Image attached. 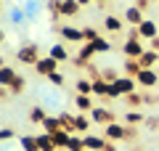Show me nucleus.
I'll return each mask as SVG.
<instances>
[{
	"label": "nucleus",
	"mask_w": 159,
	"mask_h": 151,
	"mask_svg": "<svg viewBox=\"0 0 159 151\" xmlns=\"http://www.w3.org/2000/svg\"><path fill=\"white\" fill-rule=\"evenodd\" d=\"M143 19H146V16H143V11H141L138 6H127V8H125V21H127V24H135V27H138Z\"/></svg>",
	"instance_id": "obj_12"
},
{
	"label": "nucleus",
	"mask_w": 159,
	"mask_h": 151,
	"mask_svg": "<svg viewBox=\"0 0 159 151\" xmlns=\"http://www.w3.org/2000/svg\"><path fill=\"white\" fill-rule=\"evenodd\" d=\"M13 138V130L11 127H3V130H0V140H11Z\"/></svg>",
	"instance_id": "obj_34"
},
{
	"label": "nucleus",
	"mask_w": 159,
	"mask_h": 151,
	"mask_svg": "<svg viewBox=\"0 0 159 151\" xmlns=\"http://www.w3.org/2000/svg\"><path fill=\"white\" fill-rule=\"evenodd\" d=\"M157 66H159V64H157Z\"/></svg>",
	"instance_id": "obj_39"
},
{
	"label": "nucleus",
	"mask_w": 159,
	"mask_h": 151,
	"mask_svg": "<svg viewBox=\"0 0 159 151\" xmlns=\"http://www.w3.org/2000/svg\"><path fill=\"white\" fill-rule=\"evenodd\" d=\"M127 103H130V106H141V103H146V98H141V95L130 93V95H127Z\"/></svg>",
	"instance_id": "obj_31"
},
{
	"label": "nucleus",
	"mask_w": 159,
	"mask_h": 151,
	"mask_svg": "<svg viewBox=\"0 0 159 151\" xmlns=\"http://www.w3.org/2000/svg\"><path fill=\"white\" fill-rule=\"evenodd\" d=\"M37 149L40 151H56L58 146H56V140H53L51 133H40L37 135Z\"/></svg>",
	"instance_id": "obj_14"
},
{
	"label": "nucleus",
	"mask_w": 159,
	"mask_h": 151,
	"mask_svg": "<svg viewBox=\"0 0 159 151\" xmlns=\"http://www.w3.org/2000/svg\"><path fill=\"white\" fill-rule=\"evenodd\" d=\"M90 119H93V122H98V125H111L114 122V114L109 112L106 106H96L90 112Z\"/></svg>",
	"instance_id": "obj_6"
},
{
	"label": "nucleus",
	"mask_w": 159,
	"mask_h": 151,
	"mask_svg": "<svg viewBox=\"0 0 159 151\" xmlns=\"http://www.w3.org/2000/svg\"><path fill=\"white\" fill-rule=\"evenodd\" d=\"M135 34H138L141 40H154V37H159V34H157V24H154L151 19H143V21L135 27Z\"/></svg>",
	"instance_id": "obj_2"
},
{
	"label": "nucleus",
	"mask_w": 159,
	"mask_h": 151,
	"mask_svg": "<svg viewBox=\"0 0 159 151\" xmlns=\"http://www.w3.org/2000/svg\"><path fill=\"white\" fill-rule=\"evenodd\" d=\"M93 50H96V53H109V50H111V43H109V40H103V37H98V40H93Z\"/></svg>",
	"instance_id": "obj_25"
},
{
	"label": "nucleus",
	"mask_w": 159,
	"mask_h": 151,
	"mask_svg": "<svg viewBox=\"0 0 159 151\" xmlns=\"http://www.w3.org/2000/svg\"><path fill=\"white\" fill-rule=\"evenodd\" d=\"M29 119H32L34 125H43L48 119V114H45V109H43V106H34L32 112H29Z\"/></svg>",
	"instance_id": "obj_23"
},
{
	"label": "nucleus",
	"mask_w": 159,
	"mask_h": 151,
	"mask_svg": "<svg viewBox=\"0 0 159 151\" xmlns=\"http://www.w3.org/2000/svg\"><path fill=\"white\" fill-rule=\"evenodd\" d=\"M135 82L143 85V88H154V85H159V74L154 72V69H141V72L135 74Z\"/></svg>",
	"instance_id": "obj_3"
},
{
	"label": "nucleus",
	"mask_w": 159,
	"mask_h": 151,
	"mask_svg": "<svg viewBox=\"0 0 159 151\" xmlns=\"http://www.w3.org/2000/svg\"><path fill=\"white\" fill-rule=\"evenodd\" d=\"M56 151H58V149H56Z\"/></svg>",
	"instance_id": "obj_40"
},
{
	"label": "nucleus",
	"mask_w": 159,
	"mask_h": 151,
	"mask_svg": "<svg viewBox=\"0 0 159 151\" xmlns=\"http://www.w3.org/2000/svg\"><path fill=\"white\" fill-rule=\"evenodd\" d=\"M109 82H111V80H93V93L96 95H106L109 93Z\"/></svg>",
	"instance_id": "obj_24"
},
{
	"label": "nucleus",
	"mask_w": 159,
	"mask_h": 151,
	"mask_svg": "<svg viewBox=\"0 0 159 151\" xmlns=\"http://www.w3.org/2000/svg\"><path fill=\"white\" fill-rule=\"evenodd\" d=\"M82 146H85V151H103L106 149V138H101V135H82Z\"/></svg>",
	"instance_id": "obj_5"
},
{
	"label": "nucleus",
	"mask_w": 159,
	"mask_h": 151,
	"mask_svg": "<svg viewBox=\"0 0 159 151\" xmlns=\"http://www.w3.org/2000/svg\"><path fill=\"white\" fill-rule=\"evenodd\" d=\"M143 125H146L148 130H159V117H148V119H146Z\"/></svg>",
	"instance_id": "obj_33"
},
{
	"label": "nucleus",
	"mask_w": 159,
	"mask_h": 151,
	"mask_svg": "<svg viewBox=\"0 0 159 151\" xmlns=\"http://www.w3.org/2000/svg\"><path fill=\"white\" fill-rule=\"evenodd\" d=\"M13 80H16V72H13L11 66H3V69H0V85H3V88H11Z\"/></svg>",
	"instance_id": "obj_17"
},
{
	"label": "nucleus",
	"mask_w": 159,
	"mask_h": 151,
	"mask_svg": "<svg viewBox=\"0 0 159 151\" xmlns=\"http://www.w3.org/2000/svg\"><path fill=\"white\" fill-rule=\"evenodd\" d=\"M19 143H21V151H40L37 149V135H21Z\"/></svg>",
	"instance_id": "obj_19"
},
{
	"label": "nucleus",
	"mask_w": 159,
	"mask_h": 151,
	"mask_svg": "<svg viewBox=\"0 0 159 151\" xmlns=\"http://www.w3.org/2000/svg\"><path fill=\"white\" fill-rule=\"evenodd\" d=\"M48 80H51V85H56V88H64V74L61 72H53Z\"/></svg>",
	"instance_id": "obj_30"
},
{
	"label": "nucleus",
	"mask_w": 159,
	"mask_h": 151,
	"mask_svg": "<svg viewBox=\"0 0 159 151\" xmlns=\"http://www.w3.org/2000/svg\"><path fill=\"white\" fill-rule=\"evenodd\" d=\"M19 61H21V64H32V66H34V64L40 61L37 45H34V43H24L21 48H19Z\"/></svg>",
	"instance_id": "obj_1"
},
{
	"label": "nucleus",
	"mask_w": 159,
	"mask_h": 151,
	"mask_svg": "<svg viewBox=\"0 0 159 151\" xmlns=\"http://www.w3.org/2000/svg\"><path fill=\"white\" fill-rule=\"evenodd\" d=\"M103 24H106L109 32H119V29H122V21H119L117 16H103Z\"/></svg>",
	"instance_id": "obj_27"
},
{
	"label": "nucleus",
	"mask_w": 159,
	"mask_h": 151,
	"mask_svg": "<svg viewBox=\"0 0 159 151\" xmlns=\"http://www.w3.org/2000/svg\"><path fill=\"white\" fill-rule=\"evenodd\" d=\"M72 135H74V133H69V130H58V133H53V140H56L58 149H66L69 140H72Z\"/></svg>",
	"instance_id": "obj_18"
},
{
	"label": "nucleus",
	"mask_w": 159,
	"mask_h": 151,
	"mask_svg": "<svg viewBox=\"0 0 159 151\" xmlns=\"http://www.w3.org/2000/svg\"><path fill=\"white\" fill-rule=\"evenodd\" d=\"M138 64H141V69H151L154 64H159V53H157V50H151V48L143 50V56L138 58Z\"/></svg>",
	"instance_id": "obj_13"
},
{
	"label": "nucleus",
	"mask_w": 159,
	"mask_h": 151,
	"mask_svg": "<svg viewBox=\"0 0 159 151\" xmlns=\"http://www.w3.org/2000/svg\"><path fill=\"white\" fill-rule=\"evenodd\" d=\"M96 3H106V0H96Z\"/></svg>",
	"instance_id": "obj_38"
},
{
	"label": "nucleus",
	"mask_w": 159,
	"mask_h": 151,
	"mask_svg": "<svg viewBox=\"0 0 159 151\" xmlns=\"http://www.w3.org/2000/svg\"><path fill=\"white\" fill-rule=\"evenodd\" d=\"M74 106H77L80 114H88V112H93V109H96V103H93L90 95H80V93H77V98H74Z\"/></svg>",
	"instance_id": "obj_11"
},
{
	"label": "nucleus",
	"mask_w": 159,
	"mask_h": 151,
	"mask_svg": "<svg viewBox=\"0 0 159 151\" xmlns=\"http://www.w3.org/2000/svg\"><path fill=\"white\" fill-rule=\"evenodd\" d=\"M58 34H61L66 43H82V29H77V27H69V24H64L61 29H58Z\"/></svg>",
	"instance_id": "obj_8"
},
{
	"label": "nucleus",
	"mask_w": 159,
	"mask_h": 151,
	"mask_svg": "<svg viewBox=\"0 0 159 151\" xmlns=\"http://www.w3.org/2000/svg\"><path fill=\"white\" fill-rule=\"evenodd\" d=\"M127 135H130V130H127L125 125H117V122L106 125V138L109 140H125Z\"/></svg>",
	"instance_id": "obj_4"
},
{
	"label": "nucleus",
	"mask_w": 159,
	"mask_h": 151,
	"mask_svg": "<svg viewBox=\"0 0 159 151\" xmlns=\"http://www.w3.org/2000/svg\"><path fill=\"white\" fill-rule=\"evenodd\" d=\"M77 11H80L77 0H61V16H74Z\"/></svg>",
	"instance_id": "obj_20"
},
{
	"label": "nucleus",
	"mask_w": 159,
	"mask_h": 151,
	"mask_svg": "<svg viewBox=\"0 0 159 151\" xmlns=\"http://www.w3.org/2000/svg\"><path fill=\"white\" fill-rule=\"evenodd\" d=\"M74 88H77L80 95H90V93H93V80H85V77H82V80H77Z\"/></svg>",
	"instance_id": "obj_22"
},
{
	"label": "nucleus",
	"mask_w": 159,
	"mask_h": 151,
	"mask_svg": "<svg viewBox=\"0 0 159 151\" xmlns=\"http://www.w3.org/2000/svg\"><path fill=\"white\" fill-rule=\"evenodd\" d=\"M103 151H117V146H114V143H106V149H103Z\"/></svg>",
	"instance_id": "obj_36"
},
{
	"label": "nucleus",
	"mask_w": 159,
	"mask_h": 151,
	"mask_svg": "<svg viewBox=\"0 0 159 151\" xmlns=\"http://www.w3.org/2000/svg\"><path fill=\"white\" fill-rule=\"evenodd\" d=\"M48 56H53L58 64H61V61H66V58H69V50H66V45H64V43H56V45H51V53H48Z\"/></svg>",
	"instance_id": "obj_15"
},
{
	"label": "nucleus",
	"mask_w": 159,
	"mask_h": 151,
	"mask_svg": "<svg viewBox=\"0 0 159 151\" xmlns=\"http://www.w3.org/2000/svg\"><path fill=\"white\" fill-rule=\"evenodd\" d=\"M19 90H24V77H16L11 85V93H19Z\"/></svg>",
	"instance_id": "obj_32"
},
{
	"label": "nucleus",
	"mask_w": 159,
	"mask_h": 151,
	"mask_svg": "<svg viewBox=\"0 0 159 151\" xmlns=\"http://www.w3.org/2000/svg\"><path fill=\"white\" fill-rule=\"evenodd\" d=\"M58 130H61V119L58 117H48L45 122H43V133H58Z\"/></svg>",
	"instance_id": "obj_21"
},
{
	"label": "nucleus",
	"mask_w": 159,
	"mask_h": 151,
	"mask_svg": "<svg viewBox=\"0 0 159 151\" xmlns=\"http://www.w3.org/2000/svg\"><path fill=\"white\" fill-rule=\"evenodd\" d=\"M90 122H93V119L88 117V114H74V119H72V125H74V133H80V135H88V130H90Z\"/></svg>",
	"instance_id": "obj_9"
},
{
	"label": "nucleus",
	"mask_w": 159,
	"mask_h": 151,
	"mask_svg": "<svg viewBox=\"0 0 159 151\" xmlns=\"http://www.w3.org/2000/svg\"><path fill=\"white\" fill-rule=\"evenodd\" d=\"M8 19H11L13 24H24V19H27V11H24V8H11V11H8Z\"/></svg>",
	"instance_id": "obj_26"
},
{
	"label": "nucleus",
	"mask_w": 159,
	"mask_h": 151,
	"mask_svg": "<svg viewBox=\"0 0 159 151\" xmlns=\"http://www.w3.org/2000/svg\"><path fill=\"white\" fill-rule=\"evenodd\" d=\"M56 66H58V61L53 56H48V58H40L37 64H34V69H37V74H45V77H51L53 72H56Z\"/></svg>",
	"instance_id": "obj_7"
},
{
	"label": "nucleus",
	"mask_w": 159,
	"mask_h": 151,
	"mask_svg": "<svg viewBox=\"0 0 159 151\" xmlns=\"http://www.w3.org/2000/svg\"><path fill=\"white\" fill-rule=\"evenodd\" d=\"M125 122L127 125H141V122H146V119H143L141 112H125Z\"/></svg>",
	"instance_id": "obj_28"
},
{
	"label": "nucleus",
	"mask_w": 159,
	"mask_h": 151,
	"mask_svg": "<svg viewBox=\"0 0 159 151\" xmlns=\"http://www.w3.org/2000/svg\"><path fill=\"white\" fill-rule=\"evenodd\" d=\"M111 82H117L119 93H125V95H130L133 90H135V80H130V77H117V80H111Z\"/></svg>",
	"instance_id": "obj_16"
},
{
	"label": "nucleus",
	"mask_w": 159,
	"mask_h": 151,
	"mask_svg": "<svg viewBox=\"0 0 159 151\" xmlns=\"http://www.w3.org/2000/svg\"><path fill=\"white\" fill-rule=\"evenodd\" d=\"M125 56H133V58H141V56H143L141 37H130V40L125 43Z\"/></svg>",
	"instance_id": "obj_10"
},
{
	"label": "nucleus",
	"mask_w": 159,
	"mask_h": 151,
	"mask_svg": "<svg viewBox=\"0 0 159 151\" xmlns=\"http://www.w3.org/2000/svg\"><path fill=\"white\" fill-rule=\"evenodd\" d=\"M77 3H80V8H82V6H90L93 0H77Z\"/></svg>",
	"instance_id": "obj_37"
},
{
	"label": "nucleus",
	"mask_w": 159,
	"mask_h": 151,
	"mask_svg": "<svg viewBox=\"0 0 159 151\" xmlns=\"http://www.w3.org/2000/svg\"><path fill=\"white\" fill-rule=\"evenodd\" d=\"M151 50H157V53H159V37H154V40H151Z\"/></svg>",
	"instance_id": "obj_35"
},
{
	"label": "nucleus",
	"mask_w": 159,
	"mask_h": 151,
	"mask_svg": "<svg viewBox=\"0 0 159 151\" xmlns=\"http://www.w3.org/2000/svg\"><path fill=\"white\" fill-rule=\"evenodd\" d=\"M82 37H85V43H93V40H98V32L93 27H82Z\"/></svg>",
	"instance_id": "obj_29"
}]
</instances>
